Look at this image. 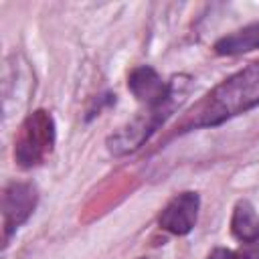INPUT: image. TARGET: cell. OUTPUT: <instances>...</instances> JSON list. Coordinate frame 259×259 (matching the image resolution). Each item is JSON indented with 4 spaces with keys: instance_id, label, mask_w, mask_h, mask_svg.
I'll return each instance as SVG.
<instances>
[{
    "instance_id": "1",
    "label": "cell",
    "mask_w": 259,
    "mask_h": 259,
    "mask_svg": "<svg viewBox=\"0 0 259 259\" xmlns=\"http://www.w3.org/2000/svg\"><path fill=\"white\" fill-rule=\"evenodd\" d=\"M259 105V59L233 73L196 101L176 125L178 132L214 127Z\"/></svg>"
},
{
    "instance_id": "2",
    "label": "cell",
    "mask_w": 259,
    "mask_h": 259,
    "mask_svg": "<svg viewBox=\"0 0 259 259\" xmlns=\"http://www.w3.org/2000/svg\"><path fill=\"white\" fill-rule=\"evenodd\" d=\"M192 79L188 75H174L168 81V95L162 103L146 107L140 111L132 121L121 125L117 132H113L107 138V150L113 156H125L136 152L190 95Z\"/></svg>"
},
{
    "instance_id": "3",
    "label": "cell",
    "mask_w": 259,
    "mask_h": 259,
    "mask_svg": "<svg viewBox=\"0 0 259 259\" xmlns=\"http://www.w3.org/2000/svg\"><path fill=\"white\" fill-rule=\"evenodd\" d=\"M55 119L45 109L30 111L14 138V160L20 168H34L45 162V158L55 148Z\"/></svg>"
},
{
    "instance_id": "4",
    "label": "cell",
    "mask_w": 259,
    "mask_h": 259,
    "mask_svg": "<svg viewBox=\"0 0 259 259\" xmlns=\"http://www.w3.org/2000/svg\"><path fill=\"white\" fill-rule=\"evenodd\" d=\"M38 200V192L30 182H10L2 194V225H4V241L12 237V233L28 221L34 212Z\"/></svg>"
},
{
    "instance_id": "5",
    "label": "cell",
    "mask_w": 259,
    "mask_h": 259,
    "mask_svg": "<svg viewBox=\"0 0 259 259\" xmlns=\"http://www.w3.org/2000/svg\"><path fill=\"white\" fill-rule=\"evenodd\" d=\"M2 79H4L2 81V91H4L2 103H4V113L8 117L10 113H16L26 105L28 93L34 87V77L28 71L26 63L22 61V57H18L14 53L4 63Z\"/></svg>"
},
{
    "instance_id": "6",
    "label": "cell",
    "mask_w": 259,
    "mask_h": 259,
    "mask_svg": "<svg viewBox=\"0 0 259 259\" xmlns=\"http://www.w3.org/2000/svg\"><path fill=\"white\" fill-rule=\"evenodd\" d=\"M198 208H200L198 192H192V190L180 192L172 200H168V204L162 208V212L158 217V225H160V229H164L176 237L188 235L196 225Z\"/></svg>"
},
{
    "instance_id": "7",
    "label": "cell",
    "mask_w": 259,
    "mask_h": 259,
    "mask_svg": "<svg viewBox=\"0 0 259 259\" xmlns=\"http://www.w3.org/2000/svg\"><path fill=\"white\" fill-rule=\"evenodd\" d=\"M127 89L146 107H152V105L162 103L166 99V95H168V83H164L162 77L150 65L136 67L130 73V77H127Z\"/></svg>"
},
{
    "instance_id": "8",
    "label": "cell",
    "mask_w": 259,
    "mask_h": 259,
    "mask_svg": "<svg viewBox=\"0 0 259 259\" xmlns=\"http://www.w3.org/2000/svg\"><path fill=\"white\" fill-rule=\"evenodd\" d=\"M255 49H259V20L225 34L214 42V53L227 57L251 53Z\"/></svg>"
},
{
    "instance_id": "9",
    "label": "cell",
    "mask_w": 259,
    "mask_h": 259,
    "mask_svg": "<svg viewBox=\"0 0 259 259\" xmlns=\"http://www.w3.org/2000/svg\"><path fill=\"white\" fill-rule=\"evenodd\" d=\"M231 233L239 243L259 241V214L249 200H239L231 217Z\"/></svg>"
},
{
    "instance_id": "10",
    "label": "cell",
    "mask_w": 259,
    "mask_h": 259,
    "mask_svg": "<svg viewBox=\"0 0 259 259\" xmlns=\"http://www.w3.org/2000/svg\"><path fill=\"white\" fill-rule=\"evenodd\" d=\"M235 253V259H259V241L241 243V247Z\"/></svg>"
},
{
    "instance_id": "11",
    "label": "cell",
    "mask_w": 259,
    "mask_h": 259,
    "mask_svg": "<svg viewBox=\"0 0 259 259\" xmlns=\"http://www.w3.org/2000/svg\"><path fill=\"white\" fill-rule=\"evenodd\" d=\"M206 259H235L233 257V251L231 249H225V247H217L210 251V255Z\"/></svg>"
},
{
    "instance_id": "12",
    "label": "cell",
    "mask_w": 259,
    "mask_h": 259,
    "mask_svg": "<svg viewBox=\"0 0 259 259\" xmlns=\"http://www.w3.org/2000/svg\"><path fill=\"white\" fill-rule=\"evenodd\" d=\"M142 259H146V257H142Z\"/></svg>"
}]
</instances>
